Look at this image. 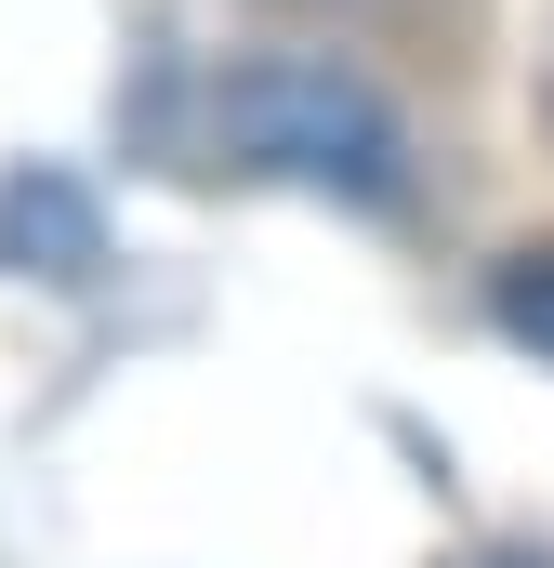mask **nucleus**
Segmentation results:
<instances>
[{
    "label": "nucleus",
    "mask_w": 554,
    "mask_h": 568,
    "mask_svg": "<svg viewBox=\"0 0 554 568\" xmlns=\"http://www.w3.org/2000/svg\"><path fill=\"white\" fill-rule=\"evenodd\" d=\"M212 133L252 172H304V185H343V199H397V120L343 67H317V53H252L212 93Z\"/></svg>",
    "instance_id": "1"
},
{
    "label": "nucleus",
    "mask_w": 554,
    "mask_h": 568,
    "mask_svg": "<svg viewBox=\"0 0 554 568\" xmlns=\"http://www.w3.org/2000/svg\"><path fill=\"white\" fill-rule=\"evenodd\" d=\"M489 317H502L515 344H542V357H554V252H515L502 291H489Z\"/></svg>",
    "instance_id": "2"
},
{
    "label": "nucleus",
    "mask_w": 554,
    "mask_h": 568,
    "mask_svg": "<svg viewBox=\"0 0 554 568\" xmlns=\"http://www.w3.org/2000/svg\"><path fill=\"white\" fill-rule=\"evenodd\" d=\"M462 568H554V556H462Z\"/></svg>",
    "instance_id": "3"
},
{
    "label": "nucleus",
    "mask_w": 554,
    "mask_h": 568,
    "mask_svg": "<svg viewBox=\"0 0 554 568\" xmlns=\"http://www.w3.org/2000/svg\"><path fill=\"white\" fill-rule=\"evenodd\" d=\"M542 120H554V67H542Z\"/></svg>",
    "instance_id": "4"
}]
</instances>
